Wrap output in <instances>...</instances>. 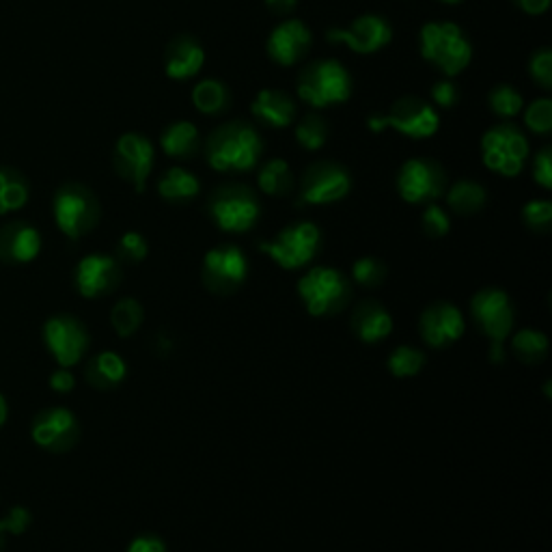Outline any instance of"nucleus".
Listing matches in <instances>:
<instances>
[{
    "label": "nucleus",
    "mask_w": 552,
    "mask_h": 552,
    "mask_svg": "<svg viewBox=\"0 0 552 552\" xmlns=\"http://www.w3.org/2000/svg\"><path fill=\"white\" fill-rule=\"evenodd\" d=\"M261 154H264V141L246 121L223 123L205 143L207 164L218 173L253 171L261 160Z\"/></svg>",
    "instance_id": "nucleus-1"
},
{
    "label": "nucleus",
    "mask_w": 552,
    "mask_h": 552,
    "mask_svg": "<svg viewBox=\"0 0 552 552\" xmlns=\"http://www.w3.org/2000/svg\"><path fill=\"white\" fill-rule=\"evenodd\" d=\"M421 54L445 78L462 74L473 61V46L453 22H427L421 29Z\"/></svg>",
    "instance_id": "nucleus-2"
},
{
    "label": "nucleus",
    "mask_w": 552,
    "mask_h": 552,
    "mask_svg": "<svg viewBox=\"0 0 552 552\" xmlns=\"http://www.w3.org/2000/svg\"><path fill=\"white\" fill-rule=\"evenodd\" d=\"M296 93L311 108L337 106L350 100L352 76L337 59H317L300 72Z\"/></svg>",
    "instance_id": "nucleus-3"
},
{
    "label": "nucleus",
    "mask_w": 552,
    "mask_h": 552,
    "mask_svg": "<svg viewBox=\"0 0 552 552\" xmlns=\"http://www.w3.org/2000/svg\"><path fill=\"white\" fill-rule=\"evenodd\" d=\"M298 296L307 313L313 317L337 315L348 307L352 289L345 276L337 268L317 266L305 272L298 281Z\"/></svg>",
    "instance_id": "nucleus-4"
},
{
    "label": "nucleus",
    "mask_w": 552,
    "mask_h": 552,
    "mask_svg": "<svg viewBox=\"0 0 552 552\" xmlns=\"http://www.w3.org/2000/svg\"><path fill=\"white\" fill-rule=\"evenodd\" d=\"M529 141L524 132L509 121H501L481 136V158L486 167L501 177L522 173L529 158Z\"/></svg>",
    "instance_id": "nucleus-5"
},
{
    "label": "nucleus",
    "mask_w": 552,
    "mask_h": 552,
    "mask_svg": "<svg viewBox=\"0 0 552 552\" xmlns=\"http://www.w3.org/2000/svg\"><path fill=\"white\" fill-rule=\"evenodd\" d=\"M367 128L371 132L395 130L408 138H414V141H423V138H430L438 132L440 117L430 102L408 95V98H399L389 113L371 115Z\"/></svg>",
    "instance_id": "nucleus-6"
},
{
    "label": "nucleus",
    "mask_w": 552,
    "mask_h": 552,
    "mask_svg": "<svg viewBox=\"0 0 552 552\" xmlns=\"http://www.w3.org/2000/svg\"><path fill=\"white\" fill-rule=\"evenodd\" d=\"M207 210L216 227L225 233L251 231L261 216V205L255 192L248 186L227 184L216 188L207 203Z\"/></svg>",
    "instance_id": "nucleus-7"
},
{
    "label": "nucleus",
    "mask_w": 552,
    "mask_h": 552,
    "mask_svg": "<svg viewBox=\"0 0 552 552\" xmlns=\"http://www.w3.org/2000/svg\"><path fill=\"white\" fill-rule=\"evenodd\" d=\"M322 244V231L315 223H296L285 227L272 242H261L259 251L268 255L283 270H300L315 259Z\"/></svg>",
    "instance_id": "nucleus-8"
},
{
    "label": "nucleus",
    "mask_w": 552,
    "mask_h": 552,
    "mask_svg": "<svg viewBox=\"0 0 552 552\" xmlns=\"http://www.w3.org/2000/svg\"><path fill=\"white\" fill-rule=\"evenodd\" d=\"M54 220L69 240H78L98 225L100 203L89 188L65 184L54 195Z\"/></svg>",
    "instance_id": "nucleus-9"
},
{
    "label": "nucleus",
    "mask_w": 552,
    "mask_h": 552,
    "mask_svg": "<svg viewBox=\"0 0 552 552\" xmlns=\"http://www.w3.org/2000/svg\"><path fill=\"white\" fill-rule=\"evenodd\" d=\"M447 175L436 160L410 158L397 173V192L406 203L427 205L445 195Z\"/></svg>",
    "instance_id": "nucleus-10"
},
{
    "label": "nucleus",
    "mask_w": 552,
    "mask_h": 552,
    "mask_svg": "<svg viewBox=\"0 0 552 552\" xmlns=\"http://www.w3.org/2000/svg\"><path fill=\"white\" fill-rule=\"evenodd\" d=\"M205 287L218 296L236 294L248 276V259L236 244H220L203 257Z\"/></svg>",
    "instance_id": "nucleus-11"
},
{
    "label": "nucleus",
    "mask_w": 552,
    "mask_h": 552,
    "mask_svg": "<svg viewBox=\"0 0 552 552\" xmlns=\"http://www.w3.org/2000/svg\"><path fill=\"white\" fill-rule=\"evenodd\" d=\"M352 190L348 169L337 162H313L302 175L298 205H330L345 199Z\"/></svg>",
    "instance_id": "nucleus-12"
},
{
    "label": "nucleus",
    "mask_w": 552,
    "mask_h": 552,
    "mask_svg": "<svg viewBox=\"0 0 552 552\" xmlns=\"http://www.w3.org/2000/svg\"><path fill=\"white\" fill-rule=\"evenodd\" d=\"M44 343L59 367L72 369L89 350V330L78 317L69 313L52 315L44 324Z\"/></svg>",
    "instance_id": "nucleus-13"
},
{
    "label": "nucleus",
    "mask_w": 552,
    "mask_h": 552,
    "mask_svg": "<svg viewBox=\"0 0 552 552\" xmlns=\"http://www.w3.org/2000/svg\"><path fill=\"white\" fill-rule=\"evenodd\" d=\"M31 438L37 447L50 453L72 451L80 440V423L67 408H46L31 423Z\"/></svg>",
    "instance_id": "nucleus-14"
},
{
    "label": "nucleus",
    "mask_w": 552,
    "mask_h": 552,
    "mask_svg": "<svg viewBox=\"0 0 552 552\" xmlns=\"http://www.w3.org/2000/svg\"><path fill=\"white\" fill-rule=\"evenodd\" d=\"M393 29L386 18L376 13H365L358 16L343 29L326 31V41L330 44L348 46L356 54H376L391 44Z\"/></svg>",
    "instance_id": "nucleus-15"
},
{
    "label": "nucleus",
    "mask_w": 552,
    "mask_h": 552,
    "mask_svg": "<svg viewBox=\"0 0 552 552\" xmlns=\"http://www.w3.org/2000/svg\"><path fill=\"white\" fill-rule=\"evenodd\" d=\"M115 171L134 186L136 192H145L147 179L154 169V143L145 134L128 132L119 136L113 154Z\"/></svg>",
    "instance_id": "nucleus-16"
},
{
    "label": "nucleus",
    "mask_w": 552,
    "mask_h": 552,
    "mask_svg": "<svg viewBox=\"0 0 552 552\" xmlns=\"http://www.w3.org/2000/svg\"><path fill=\"white\" fill-rule=\"evenodd\" d=\"M471 313L490 341H505L514 330V307L503 289L486 287L473 296Z\"/></svg>",
    "instance_id": "nucleus-17"
},
{
    "label": "nucleus",
    "mask_w": 552,
    "mask_h": 552,
    "mask_svg": "<svg viewBox=\"0 0 552 552\" xmlns=\"http://www.w3.org/2000/svg\"><path fill=\"white\" fill-rule=\"evenodd\" d=\"M464 328L466 324L462 311L445 300L427 307L419 320L421 337L434 350H445L449 345L458 343L464 335Z\"/></svg>",
    "instance_id": "nucleus-18"
},
{
    "label": "nucleus",
    "mask_w": 552,
    "mask_h": 552,
    "mask_svg": "<svg viewBox=\"0 0 552 552\" xmlns=\"http://www.w3.org/2000/svg\"><path fill=\"white\" fill-rule=\"evenodd\" d=\"M123 279L119 261L110 255H87L76 266V289L82 298H102L113 294Z\"/></svg>",
    "instance_id": "nucleus-19"
},
{
    "label": "nucleus",
    "mask_w": 552,
    "mask_h": 552,
    "mask_svg": "<svg viewBox=\"0 0 552 552\" xmlns=\"http://www.w3.org/2000/svg\"><path fill=\"white\" fill-rule=\"evenodd\" d=\"M311 44H313V35L309 31V26L302 20L287 18L272 29L266 50H268V57L274 63L289 67L307 57Z\"/></svg>",
    "instance_id": "nucleus-20"
},
{
    "label": "nucleus",
    "mask_w": 552,
    "mask_h": 552,
    "mask_svg": "<svg viewBox=\"0 0 552 552\" xmlns=\"http://www.w3.org/2000/svg\"><path fill=\"white\" fill-rule=\"evenodd\" d=\"M205 65V50L192 35H177L164 52V72L173 80L195 78Z\"/></svg>",
    "instance_id": "nucleus-21"
},
{
    "label": "nucleus",
    "mask_w": 552,
    "mask_h": 552,
    "mask_svg": "<svg viewBox=\"0 0 552 552\" xmlns=\"http://www.w3.org/2000/svg\"><path fill=\"white\" fill-rule=\"evenodd\" d=\"M41 251L39 231L26 223H9L0 229V261L3 264H31Z\"/></svg>",
    "instance_id": "nucleus-22"
},
{
    "label": "nucleus",
    "mask_w": 552,
    "mask_h": 552,
    "mask_svg": "<svg viewBox=\"0 0 552 552\" xmlns=\"http://www.w3.org/2000/svg\"><path fill=\"white\" fill-rule=\"evenodd\" d=\"M251 113L264 126L283 130L296 121V104L285 91L261 89L251 104Z\"/></svg>",
    "instance_id": "nucleus-23"
},
{
    "label": "nucleus",
    "mask_w": 552,
    "mask_h": 552,
    "mask_svg": "<svg viewBox=\"0 0 552 552\" xmlns=\"http://www.w3.org/2000/svg\"><path fill=\"white\" fill-rule=\"evenodd\" d=\"M352 330L363 343H380L393 333V317L378 300H363L352 313Z\"/></svg>",
    "instance_id": "nucleus-24"
},
{
    "label": "nucleus",
    "mask_w": 552,
    "mask_h": 552,
    "mask_svg": "<svg viewBox=\"0 0 552 552\" xmlns=\"http://www.w3.org/2000/svg\"><path fill=\"white\" fill-rule=\"evenodd\" d=\"M160 149L173 160H190L201 151V132L190 121H173L160 134Z\"/></svg>",
    "instance_id": "nucleus-25"
},
{
    "label": "nucleus",
    "mask_w": 552,
    "mask_h": 552,
    "mask_svg": "<svg viewBox=\"0 0 552 552\" xmlns=\"http://www.w3.org/2000/svg\"><path fill=\"white\" fill-rule=\"evenodd\" d=\"M126 376H128V365L113 350H104L100 354H95L85 369L87 382L98 391L117 389V386L126 380Z\"/></svg>",
    "instance_id": "nucleus-26"
},
{
    "label": "nucleus",
    "mask_w": 552,
    "mask_h": 552,
    "mask_svg": "<svg viewBox=\"0 0 552 552\" xmlns=\"http://www.w3.org/2000/svg\"><path fill=\"white\" fill-rule=\"evenodd\" d=\"M199 192V177L182 167H171L158 179V195L169 203H188L197 199Z\"/></svg>",
    "instance_id": "nucleus-27"
},
{
    "label": "nucleus",
    "mask_w": 552,
    "mask_h": 552,
    "mask_svg": "<svg viewBox=\"0 0 552 552\" xmlns=\"http://www.w3.org/2000/svg\"><path fill=\"white\" fill-rule=\"evenodd\" d=\"M257 184L259 190L268 197H287L294 188V173L289 169L287 160L272 158L266 164H261Z\"/></svg>",
    "instance_id": "nucleus-28"
},
{
    "label": "nucleus",
    "mask_w": 552,
    "mask_h": 552,
    "mask_svg": "<svg viewBox=\"0 0 552 552\" xmlns=\"http://www.w3.org/2000/svg\"><path fill=\"white\" fill-rule=\"evenodd\" d=\"M486 201H488L486 188L473 182V179H460V182H455L447 192L449 207L460 216H473L481 212Z\"/></svg>",
    "instance_id": "nucleus-29"
},
{
    "label": "nucleus",
    "mask_w": 552,
    "mask_h": 552,
    "mask_svg": "<svg viewBox=\"0 0 552 552\" xmlns=\"http://www.w3.org/2000/svg\"><path fill=\"white\" fill-rule=\"evenodd\" d=\"M192 104H195V108L203 115L225 113L231 104L229 87L216 78L201 80L199 85L192 89Z\"/></svg>",
    "instance_id": "nucleus-30"
},
{
    "label": "nucleus",
    "mask_w": 552,
    "mask_h": 552,
    "mask_svg": "<svg viewBox=\"0 0 552 552\" xmlns=\"http://www.w3.org/2000/svg\"><path fill=\"white\" fill-rule=\"evenodd\" d=\"M550 341L546 333L535 328H522L512 337V350L516 354L518 361L527 363V365H537L542 363L548 356Z\"/></svg>",
    "instance_id": "nucleus-31"
},
{
    "label": "nucleus",
    "mask_w": 552,
    "mask_h": 552,
    "mask_svg": "<svg viewBox=\"0 0 552 552\" xmlns=\"http://www.w3.org/2000/svg\"><path fill=\"white\" fill-rule=\"evenodd\" d=\"M29 201V184L16 171L0 169V216L18 212Z\"/></svg>",
    "instance_id": "nucleus-32"
},
{
    "label": "nucleus",
    "mask_w": 552,
    "mask_h": 552,
    "mask_svg": "<svg viewBox=\"0 0 552 552\" xmlns=\"http://www.w3.org/2000/svg\"><path fill=\"white\" fill-rule=\"evenodd\" d=\"M145 320V311L141 307V302L134 298H121L117 305L110 311V324H113L115 333L123 339L134 337L138 328L143 326Z\"/></svg>",
    "instance_id": "nucleus-33"
},
{
    "label": "nucleus",
    "mask_w": 552,
    "mask_h": 552,
    "mask_svg": "<svg viewBox=\"0 0 552 552\" xmlns=\"http://www.w3.org/2000/svg\"><path fill=\"white\" fill-rule=\"evenodd\" d=\"M427 363L425 352L412 345H399L389 356V371L395 378H414L419 376Z\"/></svg>",
    "instance_id": "nucleus-34"
},
{
    "label": "nucleus",
    "mask_w": 552,
    "mask_h": 552,
    "mask_svg": "<svg viewBox=\"0 0 552 552\" xmlns=\"http://www.w3.org/2000/svg\"><path fill=\"white\" fill-rule=\"evenodd\" d=\"M328 123L324 117L320 115H307L302 121L296 123V141L302 149H307V151H320L326 141H328Z\"/></svg>",
    "instance_id": "nucleus-35"
},
{
    "label": "nucleus",
    "mask_w": 552,
    "mask_h": 552,
    "mask_svg": "<svg viewBox=\"0 0 552 552\" xmlns=\"http://www.w3.org/2000/svg\"><path fill=\"white\" fill-rule=\"evenodd\" d=\"M488 104L496 117L514 119L522 110L524 100L512 85H496L488 95Z\"/></svg>",
    "instance_id": "nucleus-36"
},
{
    "label": "nucleus",
    "mask_w": 552,
    "mask_h": 552,
    "mask_svg": "<svg viewBox=\"0 0 552 552\" xmlns=\"http://www.w3.org/2000/svg\"><path fill=\"white\" fill-rule=\"evenodd\" d=\"M352 279L367 289H376L386 281V266L376 257H361L354 261Z\"/></svg>",
    "instance_id": "nucleus-37"
},
{
    "label": "nucleus",
    "mask_w": 552,
    "mask_h": 552,
    "mask_svg": "<svg viewBox=\"0 0 552 552\" xmlns=\"http://www.w3.org/2000/svg\"><path fill=\"white\" fill-rule=\"evenodd\" d=\"M524 123L535 134H548L552 130V100H533L524 110Z\"/></svg>",
    "instance_id": "nucleus-38"
},
{
    "label": "nucleus",
    "mask_w": 552,
    "mask_h": 552,
    "mask_svg": "<svg viewBox=\"0 0 552 552\" xmlns=\"http://www.w3.org/2000/svg\"><path fill=\"white\" fill-rule=\"evenodd\" d=\"M522 218L529 229L546 233L552 223V203L546 199H533L522 207Z\"/></svg>",
    "instance_id": "nucleus-39"
},
{
    "label": "nucleus",
    "mask_w": 552,
    "mask_h": 552,
    "mask_svg": "<svg viewBox=\"0 0 552 552\" xmlns=\"http://www.w3.org/2000/svg\"><path fill=\"white\" fill-rule=\"evenodd\" d=\"M423 231L430 238H445L451 231V218L445 207L436 203H427L423 212Z\"/></svg>",
    "instance_id": "nucleus-40"
},
{
    "label": "nucleus",
    "mask_w": 552,
    "mask_h": 552,
    "mask_svg": "<svg viewBox=\"0 0 552 552\" xmlns=\"http://www.w3.org/2000/svg\"><path fill=\"white\" fill-rule=\"evenodd\" d=\"M529 74L544 91L552 89V50L540 48L529 61Z\"/></svg>",
    "instance_id": "nucleus-41"
},
{
    "label": "nucleus",
    "mask_w": 552,
    "mask_h": 552,
    "mask_svg": "<svg viewBox=\"0 0 552 552\" xmlns=\"http://www.w3.org/2000/svg\"><path fill=\"white\" fill-rule=\"evenodd\" d=\"M119 255L123 259H128L132 261V264H136V261H143L149 253V246H147V240L143 233H138V231H128V233H123L119 244Z\"/></svg>",
    "instance_id": "nucleus-42"
},
{
    "label": "nucleus",
    "mask_w": 552,
    "mask_h": 552,
    "mask_svg": "<svg viewBox=\"0 0 552 552\" xmlns=\"http://www.w3.org/2000/svg\"><path fill=\"white\" fill-rule=\"evenodd\" d=\"M531 171H533V179L537 186H542L544 190L552 188V149L550 147H544L537 151Z\"/></svg>",
    "instance_id": "nucleus-43"
},
{
    "label": "nucleus",
    "mask_w": 552,
    "mask_h": 552,
    "mask_svg": "<svg viewBox=\"0 0 552 552\" xmlns=\"http://www.w3.org/2000/svg\"><path fill=\"white\" fill-rule=\"evenodd\" d=\"M432 102L438 108H453L455 104L460 102V89L451 78H443L438 80L436 85L432 87Z\"/></svg>",
    "instance_id": "nucleus-44"
},
{
    "label": "nucleus",
    "mask_w": 552,
    "mask_h": 552,
    "mask_svg": "<svg viewBox=\"0 0 552 552\" xmlns=\"http://www.w3.org/2000/svg\"><path fill=\"white\" fill-rule=\"evenodd\" d=\"M3 522H5L9 535H22V533L29 531L31 522H33V516H31V512L26 507L16 505V507L9 509L7 516L3 518Z\"/></svg>",
    "instance_id": "nucleus-45"
},
{
    "label": "nucleus",
    "mask_w": 552,
    "mask_h": 552,
    "mask_svg": "<svg viewBox=\"0 0 552 552\" xmlns=\"http://www.w3.org/2000/svg\"><path fill=\"white\" fill-rule=\"evenodd\" d=\"M50 389L54 393H61V395H67V393H72L74 391V386H76V376L72 374V371H69L67 367H59L57 371H52V376H50Z\"/></svg>",
    "instance_id": "nucleus-46"
},
{
    "label": "nucleus",
    "mask_w": 552,
    "mask_h": 552,
    "mask_svg": "<svg viewBox=\"0 0 552 552\" xmlns=\"http://www.w3.org/2000/svg\"><path fill=\"white\" fill-rule=\"evenodd\" d=\"M126 552H167V544L158 535H138L130 542Z\"/></svg>",
    "instance_id": "nucleus-47"
},
{
    "label": "nucleus",
    "mask_w": 552,
    "mask_h": 552,
    "mask_svg": "<svg viewBox=\"0 0 552 552\" xmlns=\"http://www.w3.org/2000/svg\"><path fill=\"white\" fill-rule=\"evenodd\" d=\"M514 3L529 16H544L550 9V0H514Z\"/></svg>",
    "instance_id": "nucleus-48"
},
{
    "label": "nucleus",
    "mask_w": 552,
    "mask_h": 552,
    "mask_svg": "<svg viewBox=\"0 0 552 552\" xmlns=\"http://www.w3.org/2000/svg\"><path fill=\"white\" fill-rule=\"evenodd\" d=\"M266 7L276 13V16H289V13H292L298 5V0H264Z\"/></svg>",
    "instance_id": "nucleus-49"
},
{
    "label": "nucleus",
    "mask_w": 552,
    "mask_h": 552,
    "mask_svg": "<svg viewBox=\"0 0 552 552\" xmlns=\"http://www.w3.org/2000/svg\"><path fill=\"white\" fill-rule=\"evenodd\" d=\"M490 361L492 363H503L505 361L503 341H492V345H490Z\"/></svg>",
    "instance_id": "nucleus-50"
},
{
    "label": "nucleus",
    "mask_w": 552,
    "mask_h": 552,
    "mask_svg": "<svg viewBox=\"0 0 552 552\" xmlns=\"http://www.w3.org/2000/svg\"><path fill=\"white\" fill-rule=\"evenodd\" d=\"M7 417H9V404H7L5 395L0 393V427L7 423Z\"/></svg>",
    "instance_id": "nucleus-51"
},
{
    "label": "nucleus",
    "mask_w": 552,
    "mask_h": 552,
    "mask_svg": "<svg viewBox=\"0 0 552 552\" xmlns=\"http://www.w3.org/2000/svg\"><path fill=\"white\" fill-rule=\"evenodd\" d=\"M7 527H5V522H3V518H0V552H5V548H7Z\"/></svg>",
    "instance_id": "nucleus-52"
},
{
    "label": "nucleus",
    "mask_w": 552,
    "mask_h": 552,
    "mask_svg": "<svg viewBox=\"0 0 552 552\" xmlns=\"http://www.w3.org/2000/svg\"><path fill=\"white\" fill-rule=\"evenodd\" d=\"M438 3H445V5H458V3H462V0H438Z\"/></svg>",
    "instance_id": "nucleus-53"
}]
</instances>
